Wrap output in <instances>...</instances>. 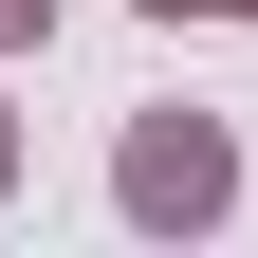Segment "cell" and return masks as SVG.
Returning <instances> with one entry per match:
<instances>
[{
    "label": "cell",
    "instance_id": "obj_2",
    "mask_svg": "<svg viewBox=\"0 0 258 258\" xmlns=\"http://www.w3.org/2000/svg\"><path fill=\"white\" fill-rule=\"evenodd\" d=\"M166 19H184V0H166Z\"/></svg>",
    "mask_w": 258,
    "mask_h": 258
},
{
    "label": "cell",
    "instance_id": "obj_1",
    "mask_svg": "<svg viewBox=\"0 0 258 258\" xmlns=\"http://www.w3.org/2000/svg\"><path fill=\"white\" fill-rule=\"evenodd\" d=\"M129 203H148V221H203V203H221V148H203V129H148Z\"/></svg>",
    "mask_w": 258,
    "mask_h": 258
}]
</instances>
